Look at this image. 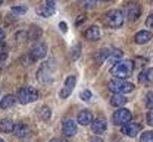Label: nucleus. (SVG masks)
I'll use <instances>...</instances> for the list:
<instances>
[{"label": "nucleus", "instance_id": "obj_26", "mask_svg": "<svg viewBox=\"0 0 153 142\" xmlns=\"http://www.w3.org/2000/svg\"><path fill=\"white\" fill-rule=\"evenodd\" d=\"M7 56H9V47H7L6 44L0 42V61L6 60Z\"/></svg>", "mask_w": 153, "mask_h": 142}, {"label": "nucleus", "instance_id": "obj_22", "mask_svg": "<svg viewBox=\"0 0 153 142\" xmlns=\"http://www.w3.org/2000/svg\"><path fill=\"white\" fill-rule=\"evenodd\" d=\"M37 114L40 116V119H43V120H49L50 116H52L50 107H47V105H41V107L37 110Z\"/></svg>", "mask_w": 153, "mask_h": 142}, {"label": "nucleus", "instance_id": "obj_27", "mask_svg": "<svg viewBox=\"0 0 153 142\" xmlns=\"http://www.w3.org/2000/svg\"><path fill=\"white\" fill-rule=\"evenodd\" d=\"M140 142H153V132L152 130H146L141 133Z\"/></svg>", "mask_w": 153, "mask_h": 142}, {"label": "nucleus", "instance_id": "obj_10", "mask_svg": "<svg viewBox=\"0 0 153 142\" xmlns=\"http://www.w3.org/2000/svg\"><path fill=\"white\" fill-rule=\"evenodd\" d=\"M140 130H141L140 123H134V122H130V123H127V124H124L122 129H121V132H122L124 135L130 136V138H135V136L140 133Z\"/></svg>", "mask_w": 153, "mask_h": 142}, {"label": "nucleus", "instance_id": "obj_1", "mask_svg": "<svg viewBox=\"0 0 153 142\" xmlns=\"http://www.w3.org/2000/svg\"><path fill=\"white\" fill-rule=\"evenodd\" d=\"M134 69V64L131 60H121L118 63H115L111 67V73L114 75L116 79H125L131 75Z\"/></svg>", "mask_w": 153, "mask_h": 142}, {"label": "nucleus", "instance_id": "obj_13", "mask_svg": "<svg viewBox=\"0 0 153 142\" xmlns=\"http://www.w3.org/2000/svg\"><path fill=\"white\" fill-rule=\"evenodd\" d=\"M138 82H140L141 85H149V83H152L153 82V67L144 69L143 72H140Z\"/></svg>", "mask_w": 153, "mask_h": 142}, {"label": "nucleus", "instance_id": "obj_17", "mask_svg": "<svg viewBox=\"0 0 153 142\" xmlns=\"http://www.w3.org/2000/svg\"><path fill=\"white\" fill-rule=\"evenodd\" d=\"M109 56H111V48H102L100 51H97L94 56V60L97 64H102L103 61L109 60Z\"/></svg>", "mask_w": 153, "mask_h": 142}, {"label": "nucleus", "instance_id": "obj_44", "mask_svg": "<svg viewBox=\"0 0 153 142\" xmlns=\"http://www.w3.org/2000/svg\"><path fill=\"white\" fill-rule=\"evenodd\" d=\"M100 1H108V0H100Z\"/></svg>", "mask_w": 153, "mask_h": 142}, {"label": "nucleus", "instance_id": "obj_45", "mask_svg": "<svg viewBox=\"0 0 153 142\" xmlns=\"http://www.w3.org/2000/svg\"><path fill=\"white\" fill-rule=\"evenodd\" d=\"M152 3H153V0H152Z\"/></svg>", "mask_w": 153, "mask_h": 142}, {"label": "nucleus", "instance_id": "obj_5", "mask_svg": "<svg viewBox=\"0 0 153 142\" xmlns=\"http://www.w3.org/2000/svg\"><path fill=\"white\" fill-rule=\"evenodd\" d=\"M133 116H131V111L127 110V108H118L112 116V123L116 126H124L127 123L131 122Z\"/></svg>", "mask_w": 153, "mask_h": 142}, {"label": "nucleus", "instance_id": "obj_29", "mask_svg": "<svg viewBox=\"0 0 153 142\" xmlns=\"http://www.w3.org/2000/svg\"><path fill=\"white\" fill-rule=\"evenodd\" d=\"M79 54H81V44H79V42H76V45L72 47V59L76 60V59L79 57Z\"/></svg>", "mask_w": 153, "mask_h": 142}, {"label": "nucleus", "instance_id": "obj_20", "mask_svg": "<svg viewBox=\"0 0 153 142\" xmlns=\"http://www.w3.org/2000/svg\"><path fill=\"white\" fill-rule=\"evenodd\" d=\"M15 102H16V97L12 95V94H9V95H4V97H3V100L0 101V107H1L3 110H6V108L13 107Z\"/></svg>", "mask_w": 153, "mask_h": 142}, {"label": "nucleus", "instance_id": "obj_39", "mask_svg": "<svg viewBox=\"0 0 153 142\" xmlns=\"http://www.w3.org/2000/svg\"><path fill=\"white\" fill-rule=\"evenodd\" d=\"M4 37H6V34H4V31H3V29H0V41L3 40Z\"/></svg>", "mask_w": 153, "mask_h": 142}, {"label": "nucleus", "instance_id": "obj_24", "mask_svg": "<svg viewBox=\"0 0 153 142\" xmlns=\"http://www.w3.org/2000/svg\"><path fill=\"white\" fill-rule=\"evenodd\" d=\"M121 59H122V51H121L119 48H112V50H111L109 60L114 61V63H118V61H121Z\"/></svg>", "mask_w": 153, "mask_h": 142}, {"label": "nucleus", "instance_id": "obj_18", "mask_svg": "<svg viewBox=\"0 0 153 142\" xmlns=\"http://www.w3.org/2000/svg\"><path fill=\"white\" fill-rule=\"evenodd\" d=\"M13 133H15L18 138H25V136L30 133V127H28V124H25V123H18V124H15Z\"/></svg>", "mask_w": 153, "mask_h": 142}, {"label": "nucleus", "instance_id": "obj_31", "mask_svg": "<svg viewBox=\"0 0 153 142\" xmlns=\"http://www.w3.org/2000/svg\"><path fill=\"white\" fill-rule=\"evenodd\" d=\"M146 63H147V60H146V59H141V57H137V59H134V61H133L135 69H137V67H143Z\"/></svg>", "mask_w": 153, "mask_h": 142}, {"label": "nucleus", "instance_id": "obj_38", "mask_svg": "<svg viewBox=\"0 0 153 142\" xmlns=\"http://www.w3.org/2000/svg\"><path fill=\"white\" fill-rule=\"evenodd\" d=\"M84 19H85V15H81V16H79V18L75 20V25L78 26V25H79V23H81V22H82Z\"/></svg>", "mask_w": 153, "mask_h": 142}, {"label": "nucleus", "instance_id": "obj_32", "mask_svg": "<svg viewBox=\"0 0 153 142\" xmlns=\"http://www.w3.org/2000/svg\"><path fill=\"white\" fill-rule=\"evenodd\" d=\"M12 12L16 13V15H24V13L27 12V7H25V6H13V7H12Z\"/></svg>", "mask_w": 153, "mask_h": 142}, {"label": "nucleus", "instance_id": "obj_30", "mask_svg": "<svg viewBox=\"0 0 153 142\" xmlns=\"http://www.w3.org/2000/svg\"><path fill=\"white\" fill-rule=\"evenodd\" d=\"M146 107L149 110H153V92H147L146 94Z\"/></svg>", "mask_w": 153, "mask_h": 142}, {"label": "nucleus", "instance_id": "obj_40", "mask_svg": "<svg viewBox=\"0 0 153 142\" xmlns=\"http://www.w3.org/2000/svg\"><path fill=\"white\" fill-rule=\"evenodd\" d=\"M90 142H103V141H102L100 138H91V139H90Z\"/></svg>", "mask_w": 153, "mask_h": 142}, {"label": "nucleus", "instance_id": "obj_25", "mask_svg": "<svg viewBox=\"0 0 153 142\" xmlns=\"http://www.w3.org/2000/svg\"><path fill=\"white\" fill-rule=\"evenodd\" d=\"M38 15L40 16H44V18H49V16H52L53 13H55V9H52V7H47L46 4L43 6V7H38L37 9Z\"/></svg>", "mask_w": 153, "mask_h": 142}, {"label": "nucleus", "instance_id": "obj_43", "mask_svg": "<svg viewBox=\"0 0 153 142\" xmlns=\"http://www.w3.org/2000/svg\"><path fill=\"white\" fill-rule=\"evenodd\" d=\"M1 3H3V0H0V4H1Z\"/></svg>", "mask_w": 153, "mask_h": 142}, {"label": "nucleus", "instance_id": "obj_2", "mask_svg": "<svg viewBox=\"0 0 153 142\" xmlns=\"http://www.w3.org/2000/svg\"><path fill=\"white\" fill-rule=\"evenodd\" d=\"M109 89L115 94H128L134 91V83L125 81V79H112L109 82Z\"/></svg>", "mask_w": 153, "mask_h": 142}, {"label": "nucleus", "instance_id": "obj_28", "mask_svg": "<svg viewBox=\"0 0 153 142\" xmlns=\"http://www.w3.org/2000/svg\"><path fill=\"white\" fill-rule=\"evenodd\" d=\"M81 6H82V9H85V10L94 9L96 0H81Z\"/></svg>", "mask_w": 153, "mask_h": 142}, {"label": "nucleus", "instance_id": "obj_42", "mask_svg": "<svg viewBox=\"0 0 153 142\" xmlns=\"http://www.w3.org/2000/svg\"><path fill=\"white\" fill-rule=\"evenodd\" d=\"M0 142H4V141H3V139H1V138H0Z\"/></svg>", "mask_w": 153, "mask_h": 142}, {"label": "nucleus", "instance_id": "obj_41", "mask_svg": "<svg viewBox=\"0 0 153 142\" xmlns=\"http://www.w3.org/2000/svg\"><path fill=\"white\" fill-rule=\"evenodd\" d=\"M49 142H62V141H60V139H56V138H55V139H50Z\"/></svg>", "mask_w": 153, "mask_h": 142}, {"label": "nucleus", "instance_id": "obj_36", "mask_svg": "<svg viewBox=\"0 0 153 142\" xmlns=\"http://www.w3.org/2000/svg\"><path fill=\"white\" fill-rule=\"evenodd\" d=\"M59 28H60L62 32H66V31H68V25H66V22H60V23H59Z\"/></svg>", "mask_w": 153, "mask_h": 142}, {"label": "nucleus", "instance_id": "obj_8", "mask_svg": "<svg viewBox=\"0 0 153 142\" xmlns=\"http://www.w3.org/2000/svg\"><path fill=\"white\" fill-rule=\"evenodd\" d=\"M47 54V45L40 42V44H36L33 48H31V53H30V57H31V61L36 60H41L44 59Z\"/></svg>", "mask_w": 153, "mask_h": 142}, {"label": "nucleus", "instance_id": "obj_12", "mask_svg": "<svg viewBox=\"0 0 153 142\" xmlns=\"http://www.w3.org/2000/svg\"><path fill=\"white\" fill-rule=\"evenodd\" d=\"M91 129H93V132H94L96 135L105 133V132H106V120H105L103 117H97V119H94L93 123H91Z\"/></svg>", "mask_w": 153, "mask_h": 142}, {"label": "nucleus", "instance_id": "obj_4", "mask_svg": "<svg viewBox=\"0 0 153 142\" xmlns=\"http://www.w3.org/2000/svg\"><path fill=\"white\" fill-rule=\"evenodd\" d=\"M105 22L108 26L111 28H119L124 23V13L118 9H112L109 12H106L105 15Z\"/></svg>", "mask_w": 153, "mask_h": 142}, {"label": "nucleus", "instance_id": "obj_9", "mask_svg": "<svg viewBox=\"0 0 153 142\" xmlns=\"http://www.w3.org/2000/svg\"><path fill=\"white\" fill-rule=\"evenodd\" d=\"M75 83H76L75 76H68L66 81H65L63 88H62L60 92H59V97H60V98H68V97L72 94V91H74V88H75Z\"/></svg>", "mask_w": 153, "mask_h": 142}, {"label": "nucleus", "instance_id": "obj_3", "mask_svg": "<svg viewBox=\"0 0 153 142\" xmlns=\"http://www.w3.org/2000/svg\"><path fill=\"white\" fill-rule=\"evenodd\" d=\"M38 98V91L33 86H22L18 91V101L21 104H28V102L36 101Z\"/></svg>", "mask_w": 153, "mask_h": 142}, {"label": "nucleus", "instance_id": "obj_35", "mask_svg": "<svg viewBox=\"0 0 153 142\" xmlns=\"http://www.w3.org/2000/svg\"><path fill=\"white\" fill-rule=\"evenodd\" d=\"M146 26H149V28H153V13L147 16V19H146Z\"/></svg>", "mask_w": 153, "mask_h": 142}, {"label": "nucleus", "instance_id": "obj_33", "mask_svg": "<svg viewBox=\"0 0 153 142\" xmlns=\"http://www.w3.org/2000/svg\"><path fill=\"white\" fill-rule=\"evenodd\" d=\"M81 100H82V101H90V100H91V92H90L88 89L82 91V92H81Z\"/></svg>", "mask_w": 153, "mask_h": 142}, {"label": "nucleus", "instance_id": "obj_6", "mask_svg": "<svg viewBox=\"0 0 153 142\" xmlns=\"http://www.w3.org/2000/svg\"><path fill=\"white\" fill-rule=\"evenodd\" d=\"M37 79L40 82H50L53 79V70H52V66L49 61H44L40 67H38V72H37Z\"/></svg>", "mask_w": 153, "mask_h": 142}, {"label": "nucleus", "instance_id": "obj_7", "mask_svg": "<svg viewBox=\"0 0 153 142\" xmlns=\"http://www.w3.org/2000/svg\"><path fill=\"white\" fill-rule=\"evenodd\" d=\"M124 12H125L127 19L130 20V22H134V20H137L138 18H140V15H141V7H140V4H138V3H135V1H130V3H127V6H125Z\"/></svg>", "mask_w": 153, "mask_h": 142}, {"label": "nucleus", "instance_id": "obj_15", "mask_svg": "<svg viewBox=\"0 0 153 142\" xmlns=\"http://www.w3.org/2000/svg\"><path fill=\"white\" fill-rule=\"evenodd\" d=\"M84 35H85V38H87V40L97 41V40H100L102 32H100V28H99L97 25H93V26H90V28L84 32Z\"/></svg>", "mask_w": 153, "mask_h": 142}, {"label": "nucleus", "instance_id": "obj_21", "mask_svg": "<svg viewBox=\"0 0 153 142\" xmlns=\"http://www.w3.org/2000/svg\"><path fill=\"white\" fill-rule=\"evenodd\" d=\"M111 104L114 107H124L127 104V97L124 94H115L112 95V100H111Z\"/></svg>", "mask_w": 153, "mask_h": 142}, {"label": "nucleus", "instance_id": "obj_14", "mask_svg": "<svg viewBox=\"0 0 153 142\" xmlns=\"http://www.w3.org/2000/svg\"><path fill=\"white\" fill-rule=\"evenodd\" d=\"M62 132H63V135L65 136H74L76 133V123L74 120H66V122H63L62 124Z\"/></svg>", "mask_w": 153, "mask_h": 142}, {"label": "nucleus", "instance_id": "obj_16", "mask_svg": "<svg viewBox=\"0 0 153 142\" xmlns=\"http://www.w3.org/2000/svg\"><path fill=\"white\" fill-rule=\"evenodd\" d=\"M152 40V32L150 31H138L135 35H134V41L137 44H146Z\"/></svg>", "mask_w": 153, "mask_h": 142}, {"label": "nucleus", "instance_id": "obj_11", "mask_svg": "<svg viewBox=\"0 0 153 142\" xmlns=\"http://www.w3.org/2000/svg\"><path fill=\"white\" fill-rule=\"evenodd\" d=\"M93 113L90 111V110H81L79 113H78V116H76V122L79 123L81 126H88V124H91L93 123Z\"/></svg>", "mask_w": 153, "mask_h": 142}, {"label": "nucleus", "instance_id": "obj_34", "mask_svg": "<svg viewBox=\"0 0 153 142\" xmlns=\"http://www.w3.org/2000/svg\"><path fill=\"white\" fill-rule=\"evenodd\" d=\"M146 122H147L149 126H153V111L147 113V116H146Z\"/></svg>", "mask_w": 153, "mask_h": 142}, {"label": "nucleus", "instance_id": "obj_19", "mask_svg": "<svg viewBox=\"0 0 153 142\" xmlns=\"http://www.w3.org/2000/svg\"><path fill=\"white\" fill-rule=\"evenodd\" d=\"M13 129H15V124L10 119H1L0 120V132L10 133V132H13Z\"/></svg>", "mask_w": 153, "mask_h": 142}, {"label": "nucleus", "instance_id": "obj_23", "mask_svg": "<svg viewBox=\"0 0 153 142\" xmlns=\"http://www.w3.org/2000/svg\"><path fill=\"white\" fill-rule=\"evenodd\" d=\"M41 34H43V31L38 26L33 25L30 28V31H28V40H37L38 37H41Z\"/></svg>", "mask_w": 153, "mask_h": 142}, {"label": "nucleus", "instance_id": "obj_37", "mask_svg": "<svg viewBox=\"0 0 153 142\" xmlns=\"http://www.w3.org/2000/svg\"><path fill=\"white\" fill-rule=\"evenodd\" d=\"M46 6H47V7L55 9V0H46Z\"/></svg>", "mask_w": 153, "mask_h": 142}]
</instances>
